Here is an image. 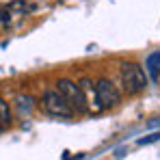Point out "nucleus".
<instances>
[{
    "label": "nucleus",
    "instance_id": "7",
    "mask_svg": "<svg viewBox=\"0 0 160 160\" xmlns=\"http://www.w3.org/2000/svg\"><path fill=\"white\" fill-rule=\"evenodd\" d=\"M158 138H160V132L149 134V136H143V138H138V145H145V143H152V141H158Z\"/></svg>",
    "mask_w": 160,
    "mask_h": 160
},
{
    "label": "nucleus",
    "instance_id": "5",
    "mask_svg": "<svg viewBox=\"0 0 160 160\" xmlns=\"http://www.w3.org/2000/svg\"><path fill=\"white\" fill-rule=\"evenodd\" d=\"M11 123H13L11 108H9V104H7V100L0 98V126H2V128H11Z\"/></svg>",
    "mask_w": 160,
    "mask_h": 160
},
{
    "label": "nucleus",
    "instance_id": "1",
    "mask_svg": "<svg viewBox=\"0 0 160 160\" xmlns=\"http://www.w3.org/2000/svg\"><path fill=\"white\" fill-rule=\"evenodd\" d=\"M121 82H123V91L128 95H138L147 89V76H145L143 67L136 63L121 65Z\"/></svg>",
    "mask_w": 160,
    "mask_h": 160
},
{
    "label": "nucleus",
    "instance_id": "2",
    "mask_svg": "<svg viewBox=\"0 0 160 160\" xmlns=\"http://www.w3.org/2000/svg\"><path fill=\"white\" fill-rule=\"evenodd\" d=\"M56 91L69 102V106L74 108V112L78 110V112H84V110H89L87 106V100H84V93H82V89H80V84L76 82H72V80L67 78H61L56 82Z\"/></svg>",
    "mask_w": 160,
    "mask_h": 160
},
{
    "label": "nucleus",
    "instance_id": "4",
    "mask_svg": "<svg viewBox=\"0 0 160 160\" xmlns=\"http://www.w3.org/2000/svg\"><path fill=\"white\" fill-rule=\"evenodd\" d=\"M43 108L54 117H72L74 115V108L69 106V102L58 91H46L43 93Z\"/></svg>",
    "mask_w": 160,
    "mask_h": 160
},
{
    "label": "nucleus",
    "instance_id": "3",
    "mask_svg": "<svg viewBox=\"0 0 160 160\" xmlns=\"http://www.w3.org/2000/svg\"><path fill=\"white\" fill-rule=\"evenodd\" d=\"M95 93H98V102H100L102 108H115V106H119V102H121L119 89L108 78H100L95 82Z\"/></svg>",
    "mask_w": 160,
    "mask_h": 160
},
{
    "label": "nucleus",
    "instance_id": "8",
    "mask_svg": "<svg viewBox=\"0 0 160 160\" xmlns=\"http://www.w3.org/2000/svg\"><path fill=\"white\" fill-rule=\"evenodd\" d=\"M2 130H4V128H2V126H0V132H2Z\"/></svg>",
    "mask_w": 160,
    "mask_h": 160
},
{
    "label": "nucleus",
    "instance_id": "6",
    "mask_svg": "<svg viewBox=\"0 0 160 160\" xmlns=\"http://www.w3.org/2000/svg\"><path fill=\"white\" fill-rule=\"evenodd\" d=\"M147 72H149L154 78L160 76V52L149 54V58H147Z\"/></svg>",
    "mask_w": 160,
    "mask_h": 160
}]
</instances>
